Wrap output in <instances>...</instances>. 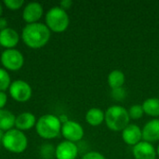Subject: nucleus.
<instances>
[{
	"label": "nucleus",
	"instance_id": "4",
	"mask_svg": "<svg viewBox=\"0 0 159 159\" xmlns=\"http://www.w3.org/2000/svg\"><path fill=\"white\" fill-rule=\"evenodd\" d=\"M46 22L48 29L56 33L65 31L69 25V17L61 7H54L48 10L46 15Z\"/></svg>",
	"mask_w": 159,
	"mask_h": 159
},
{
	"label": "nucleus",
	"instance_id": "28",
	"mask_svg": "<svg viewBox=\"0 0 159 159\" xmlns=\"http://www.w3.org/2000/svg\"><path fill=\"white\" fill-rule=\"evenodd\" d=\"M6 25H7V21L5 19H0V29L3 30L6 28Z\"/></svg>",
	"mask_w": 159,
	"mask_h": 159
},
{
	"label": "nucleus",
	"instance_id": "1",
	"mask_svg": "<svg viewBox=\"0 0 159 159\" xmlns=\"http://www.w3.org/2000/svg\"><path fill=\"white\" fill-rule=\"evenodd\" d=\"M50 37V31L43 23L34 22L27 24L22 30L24 43L33 48H39L45 46Z\"/></svg>",
	"mask_w": 159,
	"mask_h": 159
},
{
	"label": "nucleus",
	"instance_id": "13",
	"mask_svg": "<svg viewBox=\"0 0 159 159\" xmlns=\"http://www.w3.org/2000/svg\"><path fill=\"white\" fill-rule=\"evenodd\" d=\"M43 14V7L42 6L37 2H32L29 3L23 10L22 17L24 20L30 23H34L37 20L41 18Z\"/></svg>",
	"mask_w": 159,
	"mask_h": 159
},
{
	"label": "nucleus",
	"instance_id": "22",
	"mask_svg": "<svg viewBox=\"0 0 159 159\" xmlns=\"http://www.w3.org/2000/svg\"><path fill=\"white\" fill-rule=\"evenodd\" d=\"M111 96L112 98L116 101V102H121L123 101L126 96H127V92L125 90V89L122 87V88H118V89H112L111 91Z\"/></svg>",
	"mask_w": 159,
	"mask_h": 159
},
{
	"label": "nucleus",
	"instance_id": "7",
	"mask_svg": "<svg viewBox=\"0 0 159 159\" xmlns=\"http://www.w3.org/2000/svg\"><path fill=\"white\" fill-rule=\"evenodd\" d=\"M61 130L63 137L72 143L80 141L84 136V129L82 126L75 121H65L62 124Z\"/></svg>",
	"mask_w": 159,
	"mask_h": 159
},
{
	"label": "nucleus",
	"instance_id": "30",
	"mask_svg": "<svg viewBox=\"0 0 159 159\" xmlns=\"http://www.w3.org/2000/svg\"><path fill=\"white\" fill-rule=\"evenodd\" d=\"M157 154L158 155V157H159V145H158V147H157Z\"/></svg>",
	"mask_w": 159,
	"mask_h": 159
},
{
	"label": "nucleus",
	"instance_id": "21",
	"mask_svg": "<svg viewBox=\"0 0 159 159\" xmlns=\"http://www.w3.org/2000/svg\"><path fill=\"white\" fill-rule=\"evenodd\" d=\"M10 83V78L7 71L0 68V91H4L7 89Z\"/></svg>",
	"mask_w": 159,
	"mask_h": 159
},
{
	"label": "nucleus",
	"instance_id": "20",
	"mask_svg": "<svg viewBox=\"0 0 159 159\" xmlns=\"http://www.w3.org/2000/svg\"><path fill=\"white\" fill-rule=\"evenodd\" d=\"M128 112H129V118L134 119V120H138V119L142 118L143 116V114H144L143 105H140V104H134V105H132L129 109Z\"/></svg>",
	"mask_w": 159,
	"mask_h": 159
},
{
	"label": "nucleus",
	"instance_id": "12",
	"mask_svg": "<svg viewBox=\"0 0 159 159\" xmlns=\"http://www.w3.org/2000/svg\"><path fill=\"white\" fill-rule=\"evenodd\" d=\"M143 139L147 143H156L159 141V119H153L145 124L142 129Z\"/></svg>",
	"mask_w": 159,
	"mask_h": 159
},
{
	"label": "nucleus",
	"instance_id": "29",
	"mask_svg": "<svg viewBox=\"0 0 159 159\" xmlns=\"http://www.w3.org/2000/svg\"><path fill=\"white\" fill-rule=\"evenodd\" d=\"M4 132H3V130L2 129H0V142H2V140H3V137H4Z\"/></svg>",
	"mask_w": 159,
	"mask_h": 159
},
{
	"label": "nucleus",
	"instance_id": "14",
	"mask_svg": "<svg viewBox=\"0 0 159 159\" xmlns=\"http://www.w3.org/2000/svg\"><path fill=\"white\" fill-rule=\"evenodd\" d=\"M19 42L18 33L11 28H5L0 31V45L9 49L15 47Z\"/></svg>",
	"mask_w": 159,
	"mask_h": 159
},
{
	"label": "nucleus",
	"instance_id": "19",
	"mask_svg": "<svg viewBox=\"0 0 159 159\" xmlns=\"http://www.w3.org/2000/svg\"><path fill=\"white\" fill-rule=\"evenodd\" d=\"M15 116L7 110L0 109V129L10 130L15 124Z\"/></svg>",
	"mask_w": 159,
	"mask_h": 159
},
{
	"label": "nucleus",
	"instance_id": "25",
	"mask_svg": "<svg viewBox=\"0 0 159 159\" xmlns=\"http://www.w3.org/2000/svg\"><path fill=\"white\" fill-rule=\"evenodd\" d=\"M82 159H106L103 155L99 152H89L83 156Z\"/></svg>",
	"mask_w": 159,
	"mask_h": 159
},
{
	"label": "nucleus",
	"instance_id": "18",
	"mask_svg": "<svg viewBox=\"0 0 159 159\" xmlns=\"http://www.w3.org/2000/svg\"><path fill=\"white\" fill-rule=\"evenodd\" d=\"M143 108L144 114L154 117L159 116V99L158 98L146 99L143 103Z\"/></svg>",
	"mask_w": 159,
	"mask_h": 159
},
{
	"label": "nucleus",
	"instance_id": "16",
	"mask_svg": "<svg viewBox=\"0 0 159 159\" xmlns=\"http://www.w3.org/2000/svg\"><path fill=\"white\" fill-rule=\"evenodd\" d=\"M35 124V117L31 113H22L15 120V125L19 129H29Z\"/></svg>",
	"mask_w": 159,
	"mask_h": 159
},
{
	"label": "nucleus",
	"instance_id": "8",
	"mask_svg": "<svg viewBox=\"0 0 159 159\" xmlns=\"http://www.w3.org/2000/svg\"><path fill=\"white\" fill-rule=\"evenodd\" d=\"M9 93L14 100L18 102H26L31 97L32 89L26 82L22 80H16L10 85Z\"/></svg>",
	"mask_w": 159,
	"mask_h": 159
},
{
	"label": "nucleus",
	"instance_id": "10",
	"mask_svg": "<svg viewBox=\"0 0 159 159\" xmlns=\"http://www.w3.org/2000/svg\"><path fill=\"white\" fill-rule=\"evenodd\" d=\"M132 154L135 159H156L157 157V151L152 143L144 141L133 146Z\"/></svg>",
	"mask_w": 159,
	"mask_h": 159
},
{
	"label": "nucleus",
	"instance_id": "5",
	"mask_svg": "<svg viewBox=\"0 0 159 159\" xmlns=\"http://www.w3.org/2000/svg\"><path fill=\"white\" fill-rule=\"evenodd\" d=\"M4 147L13 153H21L27 147V138L19 129L7 130L3 137Z\"/></svg>",
	"mask_w": 159,
	"mask_h": 159
},
{
	"label": "nucleus",
	"instance_id": "26",
	"mask_svg": "<svg viewBox=\"0 0 159 159\" xmlns=\"http://www.w3.org/2000/svg\"><path fill=\"white\" fill-rule=\"evenodd\" d=\"M73 5V2L71 0H62L61 3H60V6L62 9H68L71 7V6Z\"/></svg>",
	"mask_w": 159,
	"mask_h": 159
},
{
	"label": "nucleus",
	"instance_id": "23",
	"mask_svg": "<svg viewBox=\"0 0 159 159\" xmlns=\"http://www.w3.org/2000/svg\"><path fill=\"white\" fill-rule=\"evenodd\" d=\"M56 149L54 150L53 146L50 144H44L41 148V156L46 159H49L52 157L53 154L55 153Z\"/></svg>",
	"mask_w": 159,
	"mask_h": 159
},
{
	"label": "nucleus",
	"instance_id": "9",
	"mask_svg": "<svg viewBox=\"0 0 159 159\" xmlns=\"http://www.w3.org/2000/svg\"><path fill=\"white\" fill-rule=\"evenodd\" d=\"M122 139L128 144L131 146H135L143 139L142 129L139 126L135 124H129L122 130Z\"/></svg>",
	"mask_w": 159,
	"mask_h": 159
},
{
	"label": "nucleus",
	"instance_id": "17",
	"mask_svg": "<svg viewBox=\"0 0 159 159\" xmlns=\"http://www.w3.org/2000/svg\"><path fill=\"white\" fill-rule=\"evenodd\" d=\"M125 75L122 71L120 70H114L112 71L107 77V82L109 87L112 89L122 88L124 83H125Z\"/></svg>",
	"mask_w": 159,
	"mask_h": 159
},
{
	"label": "nucleus",
	"instance_id": "24",
	"mask_svg": "<svg viewBox=\"0 0 159 159\" xmlns=\"http://www.w3.org/2000/svg\"><path fill=\"white\" fill-rule=\"evenodd\" d=\"M4 3L10 9H18L22 6L23 0H5Z\"/></svg>",
	"mask_w": 159,
	"mask_h": 159
},
{
	"label": "nucleus",
	"instance_id": "3",
	"mask_svg": "<svg viewBox=\"0 0 159 159\" xmlns=\"http://www.w3.org/2000/svg\"><path fill=\"white\" fill-rule=\"evenodd\" d=\"M61 129V120L53 115H45L41 116L36 123V131L44 139H52L57 137Z\"/></svg>",
	"mask_w": 159,
	"mask_h": 159
},
{
	"label": "nucleus",
	"instance_id": "15",
	"mask_svg": "<svg viewBox=\"0 0 159 159\" xmlns=\"http://www.w3.org/2000/svg\"><path fill=\"white\" fill-rule=\"evenodd\" d=\"M105 118V113L100 108H90L86 114V121L92 127L100 126Z\"/></svg>",
	"mask_w": 159,
	"mask_h": 159
},
{
	"label": "nucleus",
	"instance_id": "27",
	"mask_svg": "<svg viewBox=\"0 0 159 159\" xmlns=\"http://www.w3.org/2000/svg\"><path fill=\"white\" fill-rule=\"evenodd\" d=\"M6 102H7V95L3 91H0V109L4 107Z\"/></svg>",
	"mask_w": 159,
	"mask_h": 159
},
{
	"label": "nucleus",
	"instance_id": "31",
	"mask_svg": "<svg viewBox=\"0 0 159 159\" xmlns=\"http://www.w3.org/2000/svg\"><path fill=\"white\" fill-rule=\"evenodd\" d=\"M1 14H2V7L0 5V16H1Z\"/></svg>",
	"mask_w": 159,
	"mask_h": 159
},
{
	"label": "nucleus",
	"instance_id": "6",
	"mask_svg": "<svg viewBox=\"0 0 159 159\" xmlns=\"http://www.w3.org/2000/svg\"><path fill=\"white\" fill-rule=\"evenodd\" d=\"M2 64L9 70H19L23 64V56L17 49H7L1 55Z\"/></svg>",
	"mask_w": 159,
	"mask_h": 159
},
{
	"label": "nucleus",
	"instance_id": "2",
	"mask_svg": "<svg viewBox=\"0 0 159 159\" xmlns=\"http://www.w3.org/2000/svg\"><path fill=\"white\" fill-rule=\"evenodd\" d=\"M104 121L110 129L114 131L123 130L129 124V112L120 105L110 106L105 112Z\"/></svg>",
	"mask_w": 159,
	"mask_h": 159
},
{
	"label": "nucleus",
	"instance_id": "11",
	"mask_svg": "<svg viewBox=\"0 0 159 159\" xmlns=\"http://www.w3.org/2000/svg\"><path fill=\"white\" fill-rule=\"evenodd\" d=\"M78 154L77 146L75 143L64 141L56 148L55 156L57 159H75Z\"/></svg>",
	"mask_w": 159,
	"mask_h": 159
}]
</instances>
